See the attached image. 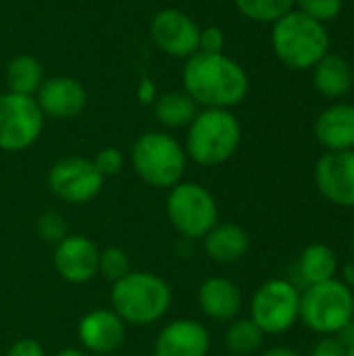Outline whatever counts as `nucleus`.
I'll list each match as a JSON object with an SVG mask.
<instances>
[{
    "instance_id": "obj_7",
    "label": "nucleus",
    "mask_w": 354,
    "mask_h": 356,
    "mask_svg": "<svg viewBox=\"0 0 354 356\" xmlns=\"http://www.w3.org/2000/svg\"><path fill=\"white\" fill-rule=\"evenodd\" d=\"M167 217L184 240H202L219 223V207L211 190L196 181H179L169 190Z\"/></svg>"
},
{
    "instance_id": "obj_1",
    "label": "nucleus",
    "mask_w": 354,
    "mask_h": 356,
    "mask_svg": "<svg viewBox=\"0 0 354 356\" xmlns=\"http://www.w3.org/2000/svg\"><path fill=\"white\" fill-rule=\"evenodd\" d=\"M184 92L202 108H232L240 104L250 88L244 67L225 52L190 56L182 71Z\"/></svg>"
},
{
    "instance_id": "obj_22",
    "label": "nucleus",
    "mask_w": 354,
    "mask_h": 356,
    "mask_svg": "<svg viewBox=\"0 0 354 356\" xmlns=\"http://www.w3.org/2000/svg\"><path fill=\"white\" fill-rule=\"evenodd\" d=\"M154 117L156 121L167 129H182L192 123L200 106L184 92V90H171L154 98Z\"/></svg>"
},
{
    "instance_id": "obj_6",
    "label": "nucleus",
    "mask_w": 354,
    "mask_h": 356,
    "mask_svg": "<svg viewBox=\"0 0 354 356\" xmlns=\"http://www.w3.org/2000/svg\"><path fill=\"white\" fill-rule=\"evenodd\" d=\"M353 294L338 277L307 286L300 294V321L319 336H338L353 323Z\"/></svg>"
},
{
    "instance_id": "obj_21",
    "label": "nucleus",
    "mask_w": 354,
    "mask_h": 356,
    "mask_svg": "<svg viewBox=\"0 0 354 356\" xmlns=\"http://www.w3.org/2000/svg\"><path fill=\"white\" fill-rule=\"evenodd\" d=\"M296 271L305 286H315L334 280L338 275V254L328 244H311L303 250Z\"/></svg>"
},
{
    "instance_id": "obj_25",
    "label": "nucleus",
    "mask_w": 354,
    "mask_h": 356,
    "mask_svg": "<svg viewBox=\"0 0 354 356\" xmlns=\"http://www.w3.org/2000/svg\"><path fill=\"white\" fill-rule=\"evenodd\" d=\"M236 8L250 21L275 23L294 8V0H234Z\"/></svg>"
},
{
    "instance_id": "obj_19",
    "label": "nucleus",
    "mask_w": 354,
    "mask_h": 356,
    "mask_svg": "<svg viewBox=\"0 0 354 356\" xmlns=\"http://www.w3.org/2000/svg\"><path fill=\"white\" fill-rule=\"evenodd\" d=\"M204 252L213 263L234 265L250 250V234L238 223H217L204 238Z\"/></svg>"
},
{
    "instance_id": "obj_18",
    "label": "nucleus",
    "mask_w": 354,
    "mask_h": 356,
    "mask_svg": "<svg viewBox=\"0 0 354 356\" xmlns=\"http://www.w3.org/2000/svg\"><path fill=\"white\" fill-rule=\"evenodd\" d=\"M315 138L328 152L354 150V104H332L315 121Z\"/></svg>"
},
{
    "instance_id": "obj_32",
    "label": "nucleus",
    "mask_w": 354,
    "mask_h": 356,
    "mask_svg": "<svg viewBox=\"0 0 354 356\" xmlns=\"http://www.w3.org/2000/svg\"><path fill=\"white\" fill-rule=\"evenodd\" d=\"M6 356H46L42 344L33 338H21L17 342L10 344V348L6 350Z\"/></svg>"
},
{
    "instance_id": "obj_2",
    "label": "nucleus",
    "mask_w": 354,
    "mask_h": 356,
    "mask_svg": "<svg viewBox=\"0 0 354 356\" xmlns=\"http://www.w3.org/2000/svg\"><path fill=\"white\" fill-rule=\"evenodd\" d=\"M171 302V286L150 271H131L111 288V309L125 325L148 327L159 323L169 313Z\"/></svg>"
},
{
    "instance_id": "obj_33",
    "label": "nucleus",
    "mask_w": 354,
    "mask_h": 356,
    "mask_svg": "<svg viewBox=\"0 0 354 356\" xmlns=\"http://www.w3.org/2000/svg\"><path fill=\"white\" fill-rule=\"evenodd\" d=\"M261 356H303L298 350H292V348H286V346H275V348H269L265 350Z\"/></svg>"
},
{
    "instance_id": "obj_12",
    "label": "nucleus",
    "mask_w": 354,
    "mask_h": 356,
    "mask_svg": "<svg viewBox=\"0 0 354 356\" xmlns=\"http://www.w3.org/2000/svg\"><path fill=\"white\" fill-rule=\"evenodd\" d=\"M315 184L328 202L354 209V150L325 152L315 165Z\"/></svg>"
},
{
    "instance_id": "obj_16",
    "label": "nucleus",
    "mask_w": 354,
    "mask_h": 356,
    "mask_svg": "<svg viewBox=\"0 0 354 356\" xmlns=\"http://www.w3.org/2000/svg\"><path fill=\"white\" fill-rule=\"evenodd\" d=\"M211 334L196 319H175L167 323L154 342L152 356H207Z\"/></svg>"
},
{
    "instance_id": "obj_11",
    "label": "nucleus",
    "mask_w": 354,
    "mask_h": 356,
    "mask_svg": "<svg viewBox=\"0 0 354 356\" xmlns=\"http://www.w3.org/2000/svg\"><path fill=\"white\" fill-rule=\"evenodd\" d=\"M150 38L161 52L188 60L198 52L200 27L188 13L179 8H163L150 21Z\"/></svg>"
},
{
    "instance_id": "obj_8",
    "label": "nucleus",
    "mask_w": 354,
    "mask_h": 356,
    "mask_svg": "<svg viewBox=\"0 0 354 356\" xmlns=\"http://www.w3.org/2000/svg\"><path fill=\"white\" fill-rule=\"evenodd\" d=\"M250 319L267 336L290 332L300 321V292L290 280L261 284L250 300Z\"/></svg>"
},
{
    "instance_id": "obj_38",
    "label": "nucleus",
    "mask_w": 354,
    "mask_h": 356,
    "mask_svg": "<svg viewBox=\"0 0 354 356\" xmlns=\"http://www.w3.org/2000/svg\"><path fill=\"white\" fill-rule=\"evenodd\" d=\"M353 323H354V294H353Z\"/></svg>"
},
{
    "instance_id": "obj_36",
    "label": "nucleus",
    "mask_w": 354,
    "mask_h": 356,
    "mask_svg": "<svg viewBox=\"0 0 354 356\" xmlns=\"http://www.w3.org/2000/svg\"><path fill=\"white\" fill-rule=\"evenodd\" d=\"M348 350H346V356H354V342L351 344V346H346Z\"/></svg>"
},
{
    "instance_id": "obj_17",
    "label": "nucleus",
    "mask_w": 354,
    "mask_h": 356,
    "mask_svg": "<svg viewBox=\"0 0 354 356\" xmlns=\"http://www.w3.org/2000/svg\"><path fill=\"white\" fill-rule=\"evenodd\" d=\"M196 302L211 321L230 323L242 311V292L238 284L227 277H209L198 286Z\"/></svg>"
},
{
    "instance_id": "obj_24",
    "label": "nucleus",
    "mask_w": 354,
    "mask_h": 356,
    "mask_svg": "<svg viewBox=\"0 0 354 356\" xmlns=\"http://www.w3.org/2000/svg\"><path fill=\"white\" fill-rule=\"evenodd\" d=\"M263 340L265 334L250 317L230 321L225 332V348L236 356L255 355L263 346Z\"/></svg>"
},
{
    "instance_id": "obj_29",
    "label": "nucleus",
    "mask_w": 354,
    "mask_h": 356,
    "mask_svg": "<svg viewBox=\"0 0 354 356\" xmlns=\"http://www.w3.org/2000/svg\"><path fill=\"white\" fill-rule=\"evenodd\" d=\"M94 165H96V169L100 171V175L106 179V177H115V175H119L121 171H123V165H125V156H123V152L119 150V148H113V146H108V148H102L94 159Z\"/></svg>"
},
{
    "instance_id": "obj_4",
    "label": "nucleus",
    "mask_w": 354,
    "mask_h": 356,
    "mask_svg": "<svg viewBox=\"0 0 354 356\" xmlns=\"http://www.w3.org/2000/svg\"><path fill=\"white\" fill-rule=\"evenodd\" d=\"M271 46L288 69L307 71L328 54L330 33L323 23L292 8L273 23Z\"/></svg>"
},
{
    "instance_id": "obj_9",
    "label": "nucleus",
    "mask_w": 354,
    "mask_h": 356,
    "mask_svg": "<svg viewBox=\"0 0 354 356\" xmlns=\"http://www.w3.org/2000/svg\"><path fill=\"white\" fill-rule=\"evenodd\" d=\"M44 119L33 96L0 94V150L21 152L33 146L44 129Z\"/></svg>"
},
{
    "instance_id": "obj_35",
    "label": "nucleus",
    "mask_w": 354,
    "mask_h": 356,
    "mask_svg": "<svg viewBox=\"0 0 354 356\" xmlns=\"http://www.w3.org/2000/svg\"><path fill=\"white\" fill-rule=\"evenodd\" d=\"M54 356H88L83 350H79V348H63V350H58Z\"/></svg>"
},
{
    "instance_id": "obj_23",
    "label": "nucleus",
    "mask_w": 354,
    "mask_h": 356,
    "mask_svg": "<svg viewBox=\"0 0 354 356\" xmlns=\"http://www.w3.org/2000/svg\"><path fill=\"white\" fill-rule=\"evenodd\" d=\"M4 79H6V92L13 94H23V96H35L40 86L44 83L46 75H44V67L42 63L31 56V54H17L8 60L6 71H4Z\"/></svg>"
},
{
    "instance_id": "obj_14",
    "label": "nucleus",
    "mask_w": 354,
    "mask_h": 356,
    "mask_svg": "<svg viewBox=\"0 0 354 356\" xmlns=\"http://www.w3.org/2000/svg\"><path fill=\"white\" fill-rule=\"evenodd\" d=\"M100 248L81 234H69L54 248V269L69 284H86L98 275Z\"/></svg>"
},
{
    "instance_id": "obj_13",
    "label": "nucleus",
    "mask_w": 354,
    "mask_h": 356,
    "mask_svg": "<svg viewBox=\"0 0 354 356\" xmlns=\"http://www.w3.org/2000/svg\"><path fill=\"white\" fill-rule=\"evenodd\" d=\"M77 338L88 353L115 355L125 344L127 325L113 309H94L79 319Z\"/></svg>"
},
{
    "instance_id": "obj_10",
    "label": "nucleus",
    "mask_w": 354,
    "mask_h": 356,
    "mask_svg": "<svg viewBox=\"0 0 354 356\" xmlns=\"http://www.w3.org/2000/svg\"><path fill=\"white\" fill-rule=\"evenodd\" d=\"M104 186V177L96 169L92 159L86 156H63L48 171L50 192L69 204H86L94 200Z\"/></svg>"
},
{
    "instance_id": "obj_5",
    "label": "nucleus",
    "mask_w": 354,
    "mask_h": 356,
    "mask_svg": "<svg viewBox=\"0 0 354 356\" xmlns=\"http://www.w3.org/2000/svg\"><path fill=\"white\" fill-rule=\"evenodd\" d=\"M188 154L167 131H146L131 146V167L138 177L159 190H171L184 181Z\"/></svg>"
},
{
    "instance_id": "obj_30",
    "label": "nucleus",
    "mask_w": 354,
    "mask_h": 356,
    "mask_svg": "<svg viewBox=\"0 0 354 356\" xmlns=\"http://www.w3.org/2000/svg\"><path fill=\"white\" fill-rule=\"evenodd\" d=\"M225 48V33L221 27L217 25H209L200 29V38H198V52H207V54H219Z\"/></svg>"
},
{
    "instance_id": "obj_28",
    "label": "nucleus",
    "mask_w": 354,
    "mask_h": 356,
    "mask_svg": "<svg viewBox=\"0 0 354 356\" xmlns=\"http://www.w3.org/2000/svg\"><path fill=\"white\" fill-rule=\"evenodd\" d=\"M294 4L298 6L296 10L309 15L319 23H325V21H334L342 13L344 0H294Z\"/></svg>"
},
{
    "instance_id": "obj_40",
    "label": "nucleus",
    "mask_w": 354,
    "mask_h": 356,
    "mask_svg": "<svg viewBox=\"0 0 354 356\" xmlns=\"http://www.w3.org/2000/svg\"><path fill=\"white\" fill-rule=\"evenodd\" d=\"M353 86H354V69H353Z\"/></svg>"
},
{
    "instance_id": "obj_27",
    "label": "nucleus",
    "mask_w": 354,
    "mask_h": 356,
    "mask_svg": "<svg viewBox=\"0 0 354 356\" xmlns=\"http://www.w3.org/2000/svg\"><path fill=\"white\" fill-rule=\"evenodd\" d=\"M38 234H40V238L44 242L56 246L61 240H65L69 236V227H67V221H65V217L61 213L46 211L38 219Z\"/></svg>"
},
{
    "instance_id": "obj_26",
    "label": "nucleus",
    "mask_w": 354,
    "mask_h": 356,
    "mask_svg": "<svg viewBox=\"0 0 354 356\" xmlns=\"http://www.w3.org/2000/svg\"><path fill=\"white\" fill-rule=\"evenodd\" d=\"M98 273H102L113 284L119 282L121 277H125L127 273H131L129 254L123 248H119V246H106V248H102L100 250V259H98Z\"/></svg>"
},
{
    "instance_id": "obj_15",
    "label": "nucleus",
    "mask_w": 354,
    "mask_h": 356,
    "mask_svg": "<svg viewBox=\"0 0 354 356\" xmlns=\"http://www.w3.org/2000/svg\"><path fill=\"white\" fill-rule=\"evenodd\" d=\"M33 98L44 117L52 119H73L88 104V92L83 83L69 75L46 77Z\"/></svg>"
},
{
    "instance_id": "obj_39",
    "label": "nucleus",
    "mask_w": 354,
    "mask_h": 356,
    "mask_svg": "<svg viewBox=\"0 0 354 356\" xmlns=\"http://www.w3.org/2000/svg\"><path fill=\"white\" fill-rule=\"evenodd\" d=\"M108 356H123V355H119V353H115V355H108Z\"/></svg>"
},
{
    "instance_id": "obj_31",
    "label": "nucleus",
    "mask_w": 354,
    "mask_h": 356,
    "mask_svg": "<svg viewBox=\"0 0 354 356\" xmlns=\"http://www.w3.org/2000/svg\"><path fill=\"white\" fill-rule=\"evenodd\" d=\"M346 344L338 336H323L311 350V356H346Z\"/></svg>"
},
{
    "instance_id": "obj_20",
    "label": "nucleus",
    "mask_w": 354,
    "mask_h": 356,
    "mask_svg": "<svg viewBox=\"0 0 354 356\" xmlns=\"http://www.w3.org/2000/svg\"><path fill=\"white\" fill-rule=\"evenodd\" d=\"M313 83L319 94L328 98H340L353 88V67L340 54H325L313 67Z\"/></svg>"
},
{
    "instance_id": "obj_34",
    "label": "nucleus",
    "mask_w": 354,
    "mask_h": 356,
    "mask_svg": "<svg viewBox=\"0 0 354 356\" xmlns=\"http://www.w3.org/2000/svg\"><path fill=\"white\" fill-rule=\"evenodd\" d=\"M342 282L351 288V290H354V259L351 261V263H346L344 265V273H342Z\"/></svg>"
},
{
    "instance_id": "obj_37",
    "label": "nucleus",
    "mask_w": 354,
    "mask_h": 356,
    "mask_svg": "<svg viewBox=\"0 0 354 356\" xmlns=\"http://www.w3.org/2000/svg\"><path fill=\"white\" fill-rule=\"evenodd\" d=\"M351 248H353V257H354V229H353V238H351Z\"/></svg>"
},
{
    "instance_id": "obj_3",
    "label": "nucleus",
    "mask_w": 354,
    "mask_h": 356,
    "mask_svg": "<svg viewBox=\"0 0 354 356\" xmlns=\"http://www.w3.org/2000/svg\"><path fill=\"white\" fill-rule=\"evenodd\" d=\"M186 129L184 150L200 167L227 163L242 142L240 121L227 108H202Z\"/></svg>"
}]
</instances>
